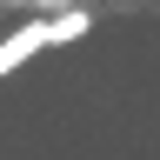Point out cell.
I'll return each instance as SVG.
<instances>
[{
    "mask_svg": "<svg viewBox=\"0 0 160 160\" xmlns=\"http://www.w3.org/2000/svg\"><path fill=\"white\" fill-rule=\"evenodd\" d=\"M93 27V13L87 7H67V13H33V20H20V27L0 40V80L20 73L33 53H47V47H67V40H80Z\"/></svg>",
    "mask_w": 160,
    "mask_h": 160,
    "instance_id": "6da1fadb",
    "label": "cell"
}]
</instances>
